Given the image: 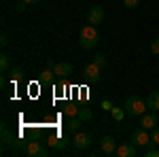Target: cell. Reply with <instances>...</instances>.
<instances>
[{
	"instance_id": "1",
	"label": "cell",
	"mask_w": 159,
	"mask_h": 157,
	"mask_svg": "<svg viewBox=\"0 0 159 157\" xmlns=\"http://www.w3.org/2000/svg\"><path fill=\"white\" fill-rule=\"evenodd\" d=\"M100 40V32H98V25H91L87 24L81 28V34H79V45L81 49H93Z\"/></svg>"
},
{
	"instance_id": "2",
	"label": "cell",
	"mask_w": 159,
	"mask_h": 157,
	"mask_svg": "<svg viewBox=\"0 0 159 157\" xmlns=\"http://www.w3.org/2000/svg\"><path fill=\"white\" fill-rule=\"evenodd\" d=\"M123 109H125L127 115H132V117H142L148 106H147V100H142V98H138V96H129L123 102Z\"/></svg>"
},
{
	"instance_id": "3",
	"label": "cell",
	"mask_w": 159,
	"mask_h": 157,
	"mask_svg": "<svg viewBox=\"0 0 159 157\" xmlns=\"http://www.w3.org/2000/svg\"><path fill=\"white\" fill-rule=\"evenodd\" d=\"M93 142V136L89 132H83V130H79V132H74V138H72V145L76 146V151H87L89 146Z\"/></svg>"
},
{
	"instance_id": "4",
	"label": "cell",
	"mask_w": 159,
	"mask_h": 157,
	"mask_svg": "<svg viewBox=\"0 0 159 157\" xmlns=\"http://www.w3.org/2000/svg\"><path fill=\"white\" fill-rule=\"evenodd\" d=\"M132 142L136 146H151V134H148V130H144V127L134 130L132 132Z\"/></svg>"
},
{
	"instance_id": "5",
	"label": "cell",
	"mask_w": 159,
	"mask_h": 157,
	"mask_svg": "<svg viewBox=\"0 0 159 157\" xmlns=\"http://www.w3.org/2000/svg\"><path fill=\"white\" fill-rule=\"evenodd\" d=\"M104 17H106V13H104V7L96 4V7H91V9H89V13H87V24L100 25L102 21H104Z\"/></svg>"
},
{
	"instance_id": "6",
	"label": "cell",
	"mask_w": 159,
	"mask_h": 157,
	"mask_svg": "<svg viewBox=\"0 0 159 157\" xmlns=\"http://www.w3.org/2000/svg\"><path fill=\"white\" fill-rule=\"evenodd\" d=\"M117 142H115V138L112 136H102L100 138V151H102V155H117Z\"/></svg>"
},
{
	"instance_id": "7",
	"label": "cell",
	"mask_w": 159,
	"mask_h": 157,
	"mask_svg": "<svg viewBox=\"0 0 159 157\" xmlns=\"http://www.w3.org/2000/svg\"><path fill=\"white\" fill-rule=\"evenodd\" d=\"M100 70H102V68H100V66L96 64V62H89V64H87L85 68H83V74H85V79L89 81V83H98L100 79H102Z\"/></svg>"
},
{
	"instance_id": "8",
	"label": "cell",
	"mask_w": 159,
	"mask_h": 157,
	"mask_svg": "<svg viewBox=\"0 0 159 157\" xmlns=\"http://www.w3.org/2000/svg\"><path fill=\"white\" fill-rule=\"evenodd\" d=\"M25 153L30 157H47V149L43 146V142L34 140V142H28L25 145Z\"/></svg>"
},
{
	"instance_id": "9",
	"label": "cell",
	"mask_w": 159,
	"mask_h": 157,
	"mask_svg": "<svg viewBox=\"0 0 159 157\" xmlns=\"http://www.w3.org/2000/svg\"><path fill=\"white\" fill-rule=\"evenodd\" d=\"M157 113L155 110H151V113H144L142 117H140V127H144V130H153V127H157Z\"/></svg>"
},
{
	"instance_id": "10",
	"label": "cell",
	"mask_w": 159,
	"mask_h": 157,
	"mask_svg": "<svg viewBox=\"0 0 159 157\" xmlns=\"http://www.w3.org/2000/svg\"><path fill=\"white\" fill-rule=\"evenodd\" d=\"M2 145H4V146H19V145H21L19 138H17L7 125H2Z\"/></svg>"
},
{
	"instance_id": "11",
	"label": "cell",
	"mask_w": 159,
	"mask_h": 157,
	"mask_svg": "<svg viewBox=\"0 0 159 157\" xmlns=\"http://www.w3.org/2000/svg\"><path fill=\"white\" fill-rule=\"evenodd\" d=\"M72 64L70 62H57L55 66H53V72L57 74V76H61V79H66V76H70L72 74Z\"/></svg>"
},
{
	"instance_id": "12",
	"label": "cell",
	"mask_w": 159,
	"mask_h": 157,
	"mask_svg": "<svg viewBox=\"0 0 159 157\" xmlns=\"http://www.w3.org/2000/svg\"><path fill=\"white\" fill-rule=\"evenodd\" d=\"M117 155L119 157H134L136 155V145L134 142H123L117 146Z\"/></svg>"
},
{
	"instance_id": "13",
	"label": "cell",
	"mask_w": 159,
	"mask_h": 157,
	"mask_svg": "<svg viewBox=\"0 0 159 157\" xmlns=\"http://www.w3.org/2000/svg\"><path fill=\"white\" fill-rule=\"evenodd\" d=\"M49 145L53 151H64L66 146L70 145V140H68V136H55V138H51Z\"/></svg>"
},
{
	"instance_id": "14",
	"label": "cell",
	"mask_w": 159,
	"mask_h": 157,
	"mask_svg": "<svg viewBox=\"0 0 159 157\" xmlns=\"http://www.w3.org/2000/svg\"><path fill=\"white\" fill-rule=\"evenodd\" d=\"M55 76H57V74L53 72V68H49V66H47V68H45V70L40 72L38 81H40V83H47V85H51L53 81H55Z\"/></svg>"
},
{
	"instance_id": "15",
	"label": "cell",
	"mask_w": 159,
	"mask_h": 157,
	"mask_svg": "<svg viewBox=\"0 0 159 157\" xmlns=\"http://www.w3.org/2000/svg\"><path fill=\"white\" fill-rule=\"evenodd\" d=\"M147 106L151 110H155V113H159V91H151L147 98Z\"/></svg>"
},
{
	"instance_id": "16",
	"label": "cell",
	"mask_w": 159,
	"mask_h": 157,
	"mask_svg": "<svg viewBox=\"0 0 159 157\" xmlns=\"http://www.w3.org/2000/svg\"><path fill=\"white\" fill-rule=\"evenodd\" d=\"M81 117H68V123H66V127H68V132H79L81 130Z\"/></svg>"
},
{
	"instance_id": "17",
	"label": "cell",
	"mask_w": 159,
	"mask_h": 157,
	"mask_svg": "<svg viewBox=\"0 0 159 157\" xmlns=\"http://www.w3.org/2000/svg\"><path fill=\"white\" fill-rule=\"evenodd\" d=\"M79 117H81L83 123H89V121H93V113H91V109H85L83 106V109L79 110Z\"/></svg>"
},
{
	"instance_id": "18",
	"label": "cell",
	"mask_w": 159,
	"mask_h": 157,
	"mask_svg": "<svg viewBox=\"0 0 159 157\" xmlns=\"http://www.w3.org/2000/svg\"><path fill=\"white\" fill-rule=\"evenodd\" d=\"M9 68H11V58L7 53H2L0 55V72H7Z\"/></svg>"
},
{
	"instance_id": "19",
	"label": "cell",
	"mask_w": 159,
	"mask_h": 157,
	"mask_svg": "<svg viewBox=\"0 0 159 157\" xmlns=\"http://www.w3.org/2000/svg\"><path fill=\"white\" fill-rule=\"evenodd\" d=\"M110 115H112V119H115V121H123L127 113H125V109L121 106V109H112V110H110Z\"/></svg>"
},
{
	"instance_id": "20",
	"label": "cell",
	"mask_w": 159,
	"mask_h": 157,
	"mask_svg": "<svg viewBox=\"0 0 159 157\" xmlns=\"http://www.w3.org/2000/svg\"><path fill=\"white\" fill-rule=\"evenodd\" d=\"M79 110L81 109H76L74 104H68V106L64 109V115H66V117H79Z\"/></svg>"
},
{
	"instance_id": "21",
	"label": "cell",
	"mask_w": 159,
	"mask_h": 157,
	"mask_svg": "<svg viewBox=\"0 0 159 157\" xmlns=\"http://www.w3.org/2000/svg\"><path fill=\"white\" fill-rule=\"evenodd\" d=\"M21 76H24V70L21 68H13L11 70V81H19Z\"/></svg>"
},
{
	"instance_id": "22",
	"label": "cell",
	"mask_w": 159,
	"mask_h": 157,
	"mask_svg": "<svg viewBox=\"0 0 159 157\" xmlns=\"http://www.w3.org/2000/svg\"><path fill=\"white\" fill-rule=\"evenodd\" d=\"M93 62L98 64L100 68H104V66H106V55H104V53H98V55L93 58Z\"/></svg>"
},
{
	"instance_id": "23",
	"label": "cell",
	"mask_w": 159,
	"mask_h": 157,
	"mask_svg": "<svg viewBox=\"0 0 159 157\" xmlns=\"http://www.w3.org/2000/svg\"><path fill=\"white\" fill-rule=\"evenodd\" d=\"M151 145H159V127L151 130Z\"/></svg>"
},
{
	"instance_id": "24",
	"label": "cell",
	"mask_w": 159,
	"mask_h": 157,
	"mask_svg": "<svg viewBox=\"0 0 159 157\" xmlns=\"http://www.w3.org/2000/svg\"><path fill=\"white\" fill-rule=\"evenodd\" d=\"M148 49H151V53H153V55H159V38H155V40H151V45H148Z\"/></svg>"
},
{
	"instance_id": "25",
	"label": "cell",
	"mask_w": 159,
	"mask_h": 157,
	"mask_svg": "<svg viewBox=\"0 0 159 157\" xmlns=\"http://www.w3.org/2000/svg\"><path fill=\"white\" fill-rule=\"evenodd\" d=\"M123 7L125 9H136V7H140V0H123Z\"/></svg>"
},
{
	"instance_id": "26",
	"label": "cell",
	"mask_w": 159,
	"mask_h": 157,
	"mask_svg": "<svg viewBox=\"0 0 159 157\" xmlns=\"http://www.w3.org/2000/svg\"><path fill=\"white\" fill-rule=\"evenodd\" d=\"M25 7H30V4L21 0V2H17V4H15V11H17V13H24V11H25Z\"/></svg>"
},
{
	"instance_id": "27",
	"label": "cell",
	"mask_w": 159,
	"mask_h": 157,
	"mask_svg": "<svg viewBox=\"0 0 159 157\" xmlns=\"http://www.w3.org/2000/svg\"><path fill=\"white\" fill-rule=\"evenodd\" d=\"M144 157H159V149H147Z\"/></svg>"
},
{
	"instance_id": "28",
	"label": "cell",
	"mask_w": 159,
	"mask_h": 157,
	"mask_svg": "<svg viewBox=\"0 0 159 157\" xmlns=\"http://www.w3.org/2000/svg\"><path fill=\"white\" fill-rule=\"evenodd\" d=\"M100 106H102V110H112V102H110V100H102Z\"/></svg>"
},
{
	"instance_id": "29",
	"label": "cell",
	"mask_w": 159,
	"mask_h": 157,
	"mask_svg": "<svg viewBox=\"0 0 159 157\" xmlns=\"http://www.w3.org/2000/svg\"><path fill=\"white\" fill-rule=\"evenodd\" d=\"M0 45H2V47H4V45H9V38H7V34H2V36H0Z\"/></svg>"
},
{
	"instance_id": "30",
	"label": "cell",
	"mask_w": 159,
	"mask_h": 157,
	"mask_svg": "<svg viewBox=\"0 0 159 157\" xmlns=\"http://www.w3.org/2000/svg\"><path fill=\"white\" fill-rule=\"evenodd\" d=\"M24 2H28V4L32 7V4H36V2H40V0H24Z\"/></svg>"
},
{
	"instance_id": "31",
	"label": "cell",
	"mask_w": 159,
	"mask_h": 157,
	"mask_svg": "<svg viewBox=\"0 0 159 157\" xmlns=\"http://www.w3.org/2000/svg\"><path fill=\"white\" fill-rule=\"evenodd\" d=\"M157 38H159V34H157Z\"/></svg>"
}]
</instances>
